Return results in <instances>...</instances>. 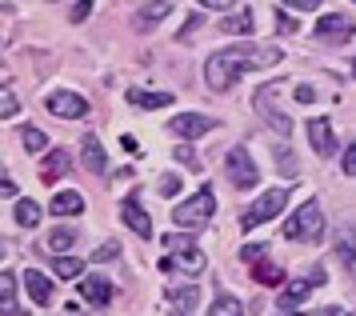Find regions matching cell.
I'll use <instances>...</instances> for the list:
<instances>
[{"label": "cell", "instance_id": "6da1fadb", "mask_svg": "<svg viewBox=\"0 0 356 316\" xmlns=\"http://www.w3.org/2000/svg\"><path fill=\"white\" fill-rule=\"evenodd\" d=\"M225 56L236 77H244L248 68H273V64L284 61V52L276 45H236V48H225Z\"/></svg>", "mask_w": 356, "mask_h": 316}, {"label": "cell", "instance_id": "7a4b0ae2", "mask_svg": "<svg viewBox=\"0 0 356 316\" xmlns=\"http://www.w3.org/2000/svg\"><path fill=\"white\" fill-rule=\"evenodd\" d=\"M284 237L289 240H305V244H316L324 237V212L316 200H305V205L296 208L284 224Z\"/></svg>", "mask_w": 356, "mask_h": 316}, {"label": "cell", "instance_id": "3957f363", "mask_svg": "<svg viewBox=\"0 0 356 316\" xmlns=\"http://www.w3.org/2000/svg\"><path fill=\"white\" fill-rule=\"evenodd\" d=\"M212 212H216V196H212L209 189H200L196 196H188V200H180V205L172 208V224L184 228V232H193V228L212 221Z\"/></svg>", "mask_w": 356, "mask_h": 316}, {"label": "cell", "instance_id": "277c9868", "mask_svg": "<svg viewBox=\"0 0 356 316\" xmlns=\"http://www.w3.org/2000/svg\"><path fill=\"white\" fill-rule=\"evenodd\" d=\"M284 205H289V189H268L257 205L244 208L241 228H244V232H252V228H260V224H268L273 216H280V212H284Z\"/></svg>", "mask_w": 356, "mask_h": 316}, {"label": "cell", "instance_id": "5b68a950", "mask_svg": "<svg viewBox=\"0 0 356 316\" xmlns=\"http://www.w3.org/2000/svg\"><path fill=\"white\" fill-rule=\"evenodd\" d=\"M225 168H228V176H232L236 189H257L260 184L257 160H252V152H248L244 144H236V148H228L225 152Z\"/></svg>", "mask_w": 356, "mask_h": 316}, {"label": "cell", "instance_id": "8992f818", "mask_svg": "<svg viewBox=\"0 0 356 316\" xmlns=\"http://www.w3.org/2000/svg\"><path fill=\"white\" fill-rule=\"evenodd\" d=\"M252 104H257V112L268 120V128H273V132H280V136H289V132H292V120L276 109V84L257 88V100H252Z\"/></svg>", "mask_w": 356, "mask_h": 316}, {"label": "cell", "instance_id": "52a82bcc", "mask_svg": "<svg viewBox=\"0 0 356 316\" xmlns=\"http://www.w3.org/2000/svg\"><path fill=\"white\" fill-rule=\"evenodd\" d=\"M49 112L60 120H81V116H88V100L72 88H56V93H49Z\"/></svg>", "mask_w": 356, "mask_h": 316}, {"label": "cell", "instance_id": "ba28073f", "mask_svg": "<svg viewBox=\"0 0 356 316\" xmlns=\"http://www.w3.org/2000/svg\"><path fill=\"white\" fill-rule=\"evenodd\" d=\"M204 248L196 244V248H184V253H172V256H164L161 260V269H172V272H184V276H200L204 272Z\"/></svg>", "mask_w": 356, "mask_h": 316}, {"label": "cell", "instance_id": "9c48e42d", "mask_svg": "<svg viewBox=\"0 0 356 316\" xmlns=\"http://www.w3.org/2000/svg\"><path fill=\"white\" fill-rule=\"evenodd\" d=\"M353 20L344 13H328V16H321V24H316V36L321 40H332V45H344V40H353Z\"/></svg>", "mask_w": 356, "mask_h": 316}, {"label": "cell", "instance_id": "30bf717a", "mask_svg": "<svg viewBox=\"0 0 356 316\" xmlns=\"http://www.w3.org/2000/svg\"><path fill=\"white\" fill-rule=\"evenodd\" d=\"M308 144H312L316 157H332L337 152V132H332V125L324 116H312L308 120Z\"/></svg>", "mask_w": 356, "mask_h": 316}, {"label": "cell", "instance_id": "8fae6325", "mask_svg": "<svg viewBox=\"0 0 356 316\" xmlns=\"http://www.w3.org/2000/svg\"><path fill=\"white\" fill-rule=\"evenodd\" d=\"M212 125H216V120L200 116V112H180V116H172V132H177L180 141H196V136L212 132Z\"/></svg>", "mask_w": 356, "mask_h": 316}, {"label": "cell", "instance_id": "7c38bea8", "mask_svg": "<svg viewBox=\"0 0 356 316\" xmlns=\"http://www.w3.org/2000/svg\"><path fill=\"white\" fill-rule=\"evenodd\" d=\"M120 216H124V224H129V228H132V232H136L140 240L152 237V216L145 212V205H140L136 196H129V200L120 205Z\"/></svg>", "mask_w": 356, "mask_h": 316}, {"label": "cell", "instance_id": "4fadbf2b", "mask_svg": "<svg viewBox=\"0 0 356 316\" xmlns=\"http://www.w3.org/2000/svg\"><path fill=\"white\" fill-rule=\"evenodd\" d=\"M68 168H72V152H68V148H52V152H44L40 180H44V184H56V180H60Z\"/></svg>", "mask_w": 356, "mask_h": 316}, {"label": "cell", "instance_id": "5bb4252c", "mask_svg": "<svg viewBox=\"0 0 356 316\" xmlns=\"http://www.w3.org/2000/svg\"><path fill=\"white\" fill-rule=\"evenodd\" d=\"M81 160H84V168H88V173H97V176L108 173V157H104V148H100V141L92 136V132L81 141Z\"/></svg>", "mask_w": 356, "mask_h": 316}, {"label": "cell", "instance_id": "9a60e30c", "mask_svg": "<svg viewBox=\"0 0 356 316\" xmlns=\"http://www.w3.org/2000/svg\"><path fill=\"white\" fill-rule=\"evenodd\" d=\"M76 288H81L84 301H92V304H108L113 301V285H108L104 276H84V281H76Z\"/></svg>", "mask_w": 356, "mask_h": 316}, {"label": "cell", "instance_id": "2e32d148", "mask_svg": "<svg viewBox=\"0 0 356 316\" xmlns=\"http://www.w3.org/2000/svg\"><path fill=\"white\" fill-rule=\"evenodd\" d=\"M164 16H172V0H145L140 13H136V24L140 29H152V24H161Z\"/></svg>", "mask_w": 356, "mask_h": 316}, {"label": "cell", "instance_id": "e0dca14e", "mask_svg": "<svg viewBox=\"0 0 356 316\" xmlns=\"http://www.w3.org/2000/svg\"><path fill=\"white\" fill-rule=\"evenodd\" d=\"M24 288H29V297H33L36 304H49V301H52V281H49L40 269H29V272H24Z\"/></svg>", "mask_w": 356, "mask_h": 316}, {"label": "cell", "instance_id": "ac0fdd59", "mask_svg": "<svg viewBox=\"0 0 356 316\" xmlns=\"http://www.w3.org/2000/svg\"><path fill=\"white\" fill-rule=\"evenodd\" d=\"M52 216H81L84 212V196L81 192H56L52 196V205H49Z\"/></svg>", "mask_w": 356, "mask_h": 316}, {"label": "cell", "instance_id": "d6986e66", "mask_svg": "<svg viewBox=\"0 0 356 316\" xmlns=\"http://www.w3.org/2000/svg\"><path fill=\"white\" fill-rule=\"evenodd\" d=\"M0 316H24L17 308V276L0 272Z\"/></svg>", "mask_w": 356, "mask_h": 316}, {"label": "cell", "instance_id": "ffe728a7", "mask_svg": "<svg viewBox=\"0 0 356 316\" xmlns=\"http://www.w3.org/2000/svg\"><path fill=\"white\" fill-rule=\"evenodd\" d=\"M337 256L344 260V269L356 276V232L353 228H340L337 232Z\"/></svg>", "mask_w": 356, "mask_h": 316}, {"label": "cell", "instance_id": "44dd1931", "mask_svg": "<svg viewBox=\"0 0 356 316\" xmlns=\"http://www.w3.org/2000/svg\"><path fill=\"white\" fill-rule=\"evenodd\" d=\"M44 248L52 256H68V248H76V232L72 228H52L49 237H44Z\"/></svg>", "mask_w": 356, "mask_h": 316}, {"label": "cell", "instance_id": "7402d4cb", "mask_svg": "<svg viewBox=\"0 0 356 316\" xmlns=\"http://www.w3.org/2000/svg\"><path fill=\"white\" fill-rule=\"evenodd\" d=\"M312 288H316L312 281H292V285L280 292V313H292L296 304H305V297L312 292Z\"/></svg>", "mask_w": 356, "mask_h": 316}, {"label": "cell", "instance_id": "603a6c76", "mask_svg": "<svg viewBox=\"0 0 356 316\" xmlns=\"http://www.w3.org/2000/svg\"><path fill=\"white\" fill-rule=\"evenodd\" d=\"M220 32H228V36H252V13L248 8H241V13H232V16H225L220 20Z\"/></svg>", "mask_w": 356, "mask_h": 316}, {"label": "cell", "instance_id": "cb8c5ba5", "mask_svg": "<svg viewBox=\"0 0 356 316\" xmlns=\"http://www.w3.org/2000/svg\"><path fill=\"white\" fill-rule=\"evenodd\" d=\"M52 272L65 281H84V260L81 256H52Z\"/></svg>", "mask_w": 356, "mask_h": 316}, {"label": "cell", "instance_id": "d4e9b609", "mask_svg": "<svg viewBox=\"0 0 356 316\" xmlns=\"http://www.w3.org/2000/svg\"><path fill=\"white\" fill-rule=\"evenodd\" d=\"M129 104H136V109H164V104H172V93H145V88H132Z\"/></svg>", "mask_w": 356, "mask_h": 316}, {"label": "cell", "instance_id": "484cf974", "mask_svg": "<svg viewBox=\"0 0 356 316\" xmlns=\"http://www.w3.org/2000/svg\"><path fill=\"white\" fill-rule=\"evenodd\" d=\"M17 224L20 228H36L40 224V205L36 200H17Z\"/></svg>", "mask_w": 356, "mask_h": 316}, {"label": "cell", "instance_id": "4316f807", "mask_svg": "<svg viewBox=\"0 0 356 316\" xmlns=\"http://www.w3.org/2000/svg\"><path fill=\"white\" fill-rule=\"evenodd\" d=\"M209 316H244V304L236 301V297H216V301H212V308H209Z\"/></svg>", "mask_w": 356, "mask_h": 316}, {"label": "cell", "instance_id": "83f0119b", "mask_svg": "<svg viewBox=\"0 0 356 316\" xmlns=\"http://www.w3.org/2000/svg\"><path fill=\"white\" fill-rule=\"evenodd\" d=\"M168 297H172V304H177L180 313H188V308H196V301H200V288H196V285H188V288H172Z\"/></svg>", "mask_w": 356, "mask_h": 316}, {"label": "cell", "instance_id": "f1b7e54d", "mask_svg": "<svg viewBox=\"0 0 356 316\" xmlns=\"http://www.w3.org/2000/svg\"><path fill=\"white\" fill-rule=\"evenodd\" d=\"M20 141H24V148H29V152H44V148H49V136H44L40 128H33V125L20 128Z\"/></svg>", "mask_w": 356, "mask_h": 316}, {"label": "cell", "instance_id": "f546056e", "mask_svg": "<svg viewBox=\"0 0 356 316\" xmlns=\"http://www.w3.org/2000/svg\"><path fill=\"white\" fill-rule=\"evenodd\" d=\"M20 112V96L13 88H0V120H8V116H17Z\"/></svg>", "mask_w": 356, "mask_h": 316}, {"label": "cell", "instance_id": "4dcf8cb0", "mask_svg": "<svg viewBox=\"0 0 356 316\" xmlns=\"http://www.w3.org/2000/svg\"><path fill=\"white\" fill-rule=\"evenodd\" d=\"M164 248H168V256H172V253H184V248H196V240H193V232H168Z\"/></svg>", "mask_w": 356, "mask_h": 316}, {"label": "cell", "instance_id": "1f68e13d", "mask_svg": "<svg viewBox=\"0 0 356 316\" xmlns=\"http://www.w3.org/2000/svg\"><path fill=\"white\" fill-rule=\"evenodd\" d=\"M252 276H257V285H280L284 281V272L276 269V264H260V260H257V272Z\"/></svg>", "mask_w": 356, "mask_h": 316}, {"label": "cell", "instance_id": "d6a6232c", "mask_svg": "<svg viewBox=\"0 0 356 316\" xmlns=\"http://www.w3.org/2000/svg\"><path fill=\"white\" fill-rule=\"evenodd\" d=\"M156 192H161V196H168V200H172V196H177V192H180V176H177V173H164L161 180H156Z\"/></svg>", "mask_w": 356, "mask_h": 316}, {"label": "cell", "instance_id": "836d02e7", "mask_svg": "<svg viewBox=\"0 0 356 316\" xmlns=\"http://www.w3.org/2000/svg\"><path fill=\"white\" fill-rule=\"evenodd\" d=\"M172 152H177V160L184 164V168H200V157L193 152V144H177Z\"/></svg>", "mask_w": 356, "mask_h": 316}, {"label": "cell", "instance_id": "e575fe53", "mask_svg": "<svg viewBox=\"0 0 356 316\" xmlns=\"http://www.w3.org/2000/svg\"><path fill=\"white\" fill-rule=\"evenodd\" d=\"M116 256H120V244H116V240H104L97 253H92V260H97V264H104V260H116Z\"/></svg>", "mask_w": 356, "mask_h": 316}, {"label": "cell", "instance_id": "d590c367", "mask_svg": "<svg viewBox=\"0 0 356 316\" xmlns=\"http://www.w3.org/2000/svg\"><path fill=\"white\" fill-rule=\"evenodd\" d=\"M289 152H292V148H284V144H280V148H276V168H280V173H296V160H292L289 157Z\"/></svg>", "mask_w": 356, "mask_h": 316}, {"label": "cell", "instance_id": "8d00e7d4", "mask_svg": "<svg viewBox=\"0 0 356 316\" xmlns=\"http://www.w3.org/2000/svg\"><path fill=\"white\" fill-rule=\"evenodd\" d=\"M88 13H92V0H76V4H72V13H68V20H72V24H81V20H88Z\"/></svg>", "mask_w": 356, "mask_h": 316}, {"label": "cell", "instance_id": "74e56055", "mask_svg": "<svg viewBox=\"0 0 356 316\" xmlns=\"http://www.w3.org/2000/svg\"><path fill=\"white\" fill-rule=\"evenodd\" d=\"M0 196H17V180L8 176V168L0 164Z\"/></svg>", "mask_w": 356, "mask_h": 316}, {"label": "cell", "instance_id": "f35d334b", "mask_svg": "<svg viewBox=\"0 0 356 316\" xmlns=\"http://www.w3.org/2000/svg\"><path fill=\"white\" fill-rule=\"evenodd\" d=\"M276 32H284V36H292V32H296V20H292V16L284 13V8L276 13Z\"/></svg>", "mask_w": 356, "mask_h": 316}, {"label": "cell", "instance_id": "ab89813d", "mask_svg": "<svg viewBox=\"0 0 356 316\" xmlns=\"http://www.w3.org/2000/svg\"><path fill=\"white\" fill-rule=\"evenodd\" d=\"M340 164H344V173L356 176V144H348L344 152H340Z\"/></svg>", "mask_w": 356, "mask_h": 316}, {"label": "cell", "instance_id": "60d3db41", "mask_svg": "<svg viewBox=\"0 0 356 316\" xmlns=\"http://www.w3.org/2000/svg\"><path fill=\"white\" fill-rule=\"evenodd\" d=\"M284 8H300V13H316L321 8V0H280Z\"/></svg>", "mask_w": 356, "mask_h": 316}, {"label": "cell", "instance_id": "b9f144b4", "mask_svg": "<svg viewBox=\"0 0 356 316\" xmlns=\"http://www.w3.org/2000/svg\"><path fill=\"white\" fill-rule=\"evenodd\" d=\"M260 256H264V244H244L241 248V260H248V264H257Z\"/></svg>", "mask_w": 356, "mask_h": 316}, {"label": "cell", "instance_id": "7bdbcfd3", "mask_svg": "<svg viewBox=\"0 0 356 316\" xmlns=\"http://www.w3.org/2000/svg\"><path fill=\"white\" fill-rule=\"evenodd\" d=\"M204 8H212V13H228V8H236L241 0H200Z\"/></svg>", "mask_w": 356, "mask_h": 316}, {"label": "cell", "instance_id": "ee69618b", "mask_svg": "<svg viewBox=\"0 0 356 316\" xmlns=\"http://www.w3.org/2000/svg\"><path fill=\"white\" fill-rule=\"evenodd\" d=\"M196 24H200V16H188V24H184V32H180V40H188L196 32Z\"/></svg>", "mask_w": 356, "mask_h": 316}, {"label": "cell", "instance_id": "f6af8a7d", "mask_svg": "<svg viewBox=\"0 0 356 316\" xmlns=\"http://www.w3.org/2000/svg\"><path fill=\"white\" fill-rule=\"evenodd\" d=\"M292 96H296V100H305V104H308V100H316V93H312V88H305V84H300Z\"/></svg>", "mask_w": 356, "mask_h": 316}, {"label": "cell", "instance_id": "bcb514c9", "mask_svg": "<svg viewBox=\"0 0 356 316\" xmlns=\"http://www.w3.org/2000/svg\"><path fill=\"white\" fill-rule=\"evenodd\" d=\"M280 316H296V313H280Z\"/></svg>", "mask_w": 356, "mask_h": 316}, {"label": "cell", "instance_id": "7dc6e473", "mask_svg": "<svg viewBox=\"0 0 356 316\" xmlns=\"http://www.w3.org/2000/svg\"><path fill=\"white\" fill-rule=\"evenodd\" d=\"M180 316H184V313H180Z\"/></svg>", "mask_w": 356, "mask_h": 316}]
</instances>
